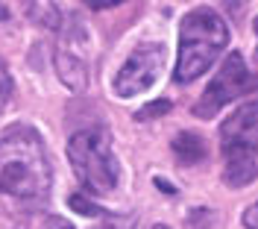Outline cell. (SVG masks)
<instances>
[{
  "label": "cell",
  "mask_w": 258,
  "mask_h": 229,
  "mask_svg": "<svg viewBox=\"0 0 258 229\" xmlns=\"http://www.w3.org/2000/svg\"><path fill=\"white\" fill-rule=\"evenodd\" d=\"M223 141V182L243 188L258 180V103H243L220 127Z\"/></svg>",
  "instance_id": "obj_3"
},
{
  "label": "cell",
  "mask_w": 258,
  "mask_h": 229,
  "mask_svg": "<svg viewBox=\"0 0 258 229\" xmlns=\"http://www.w3.org/2000/svg\"><path fill=\"white\" fill-rule=\"evenodd\" d=\"M167 109H170V103H167V100H159V103H147V106H144V109H141L138 115H135V118H138V121H150V118H159V115H164Z\"/></svg>",
  "instance_id": "obj_13"
},
{
  "label": "cell",
  "mask_w": 258,
  "mask_h": 229,
  "mask_svg": "<svg viewBox=\"0 0 258 229\" xmlns=\"http://www.w3.org/2000/svg\"><path fill=\"white\" fill-rule=\"evenodd\" d=\"M9 94H12V82H9V77L0 71V109L6 106V100H9Z\"/></svg>",
  "instance_id": "obj_14"
},
{
  "label": "cell",
  "mask_w": 258,
  "mask_h": 229,
  "mask_svg": "<svg viewBox=\"0 0 258 229\" xmlns=\"http://www.w3.org/2000/svg\"><path fill=\"white\" fill-rule=\"evenodd\" d=\"M68 159L74 164L77 180L88 194H112L120 182V164L112 150V135L103 127L82 130L68 144Z\"/></svg>",
  "instance_id": "obj_4"
},
{
  "label": "cell",
  "mask_w": 258,
  "mask_h": 229,
  "mask_svg": "<svg viewBox=\"0 0 258 229\" xmlns=\"http://www.w3.org/2000/svg\"><path fill=\"white\" fill-rule=\"evenodd\" d=\"M161 68H164V44H159V41L138 44L114 77V94L117 97H138V94L150 91L159 80Z\"/></svg>",
  "instance_id": "obj_6"
},
{
  "label": "cell",
  "mask_w": 258,
  "mask_h": 229,
  "mask_svg": "<svg viewBox=\"0 0 258 229\" xmlns=\"http://www.w3.org/2000/svg\"><path fill=\"white\" fill-rule=\"evenodd\" d=\"M21 9L30 24L44 27V30H59L62 27V12L56 9L53 0H21Z\"/></svg>",
  "instance_id": "obj_8"
},
{
  "label": "cell",
  "mask_w": 258,
  "mask_h": 229,
  "mask_svg": "<svg viewBox=\"0 0 258 229\" xmlns=\"http://www.w3.org/2000/svg\"><path fill=\"white\" fill-rule=\"evenodd\" d=\"M249 88H252V77H249V71L243 65V56L238 50H232L226 56V62L220 65L217 77L203 91V97L194 103V115L203 118V121H209V118H214V115L223 109L226 103H232L235 97L246 94Z\"/></svg>",
  "instance_id": "obj_5"
},
{
  "label": "cell",
  "mask_w": 258,
  "mask_h": 229,
  "mask_svg": "<svg viewBox=\"0 0 258 229\" xmlns=\"http://www.w3.org/2000/svg\"><path fill=\"white\" fill-rule=\"evenodd\" d=\"M173 153H176V159L182 164H200L209 156L206 141L197 132H179L176 138H173Z\"/></svg>",
  "instance_id": "obj_9"
},
{
  "label": "cell",
  "mask_w": 258,
  "mask_h": 229,
  "mask_svg": "<svg viewBox=\"0 0 258 229\" xmlns=\"http://www.w3.org/2000/svg\"><path fill=\"white\" fill-rule=\"evenodd\" d=\"M243 226H246V229H258V203H255V206H249V209L243 212Z\"/></svg>",
  "instance_id": "obj_15"
},
{
  "label": "cell",
  "mask_w": 258,
  "mask_h": 229,
  "mask_svg": "<svg viewBox=\"0 0 258 229\" xmlns=\"http://www.w3.org/2000/svg\"><path fill=\"white\" fill-rule=\"evenodd\" d=\"M50 191V162L44 141L32 127L0 132V194L18 200H41Z\"/></svg>",
  "instance_id": "obj_1"
},
{
  "label": "cell",
  "mask_w": 258,
  "mask_h": 229,
  "mask_svg": "<svg viewBox=\"0 0 258 229\" xmlns=\"http://www.w3.org/2000/svg\"><path fill=\"white\" fill-rule=\"evenodd\" d=\"M56 71H59V80L71 88V91H82L88 85V68L80 56L68 53V50H59L56 53Z\"/></svg>",
  "instance_id": "obj_7"
},
{
  "label": "cell",
  "mask_w": 258,
  "mask_h": 229,
  "mask_svg": "<svg viewBox=\"0 0 258 229\" xmlns=\"http://www.w3.org/2000/svg\"><path fill=\"white\" fill-rule=\"evenodd\" d=\"M229 44V27L214 9L200 6L191 9L179 24V59L173 80L188 85L197 77H203L211 62L220 56Z\"/></svg>",
  "instance_id": "obj_2"
},
{
  "label": "cell",
  "mask_w": 258,
  "mask_h": 229,
  "mask_svg": "<svg viewBox=\"0 0 258 229\" xmlns=\"http://www.w3.org/2000/svg\"><path fill=\"white\" fill-rule=\"evenodd\" d=\"M71 209H74V212H80V214H97V217H106V212L97 206L94 200H88L85 194H74V197H71Z\"/></svg>",
  "instance_id": "obj_11"
},
{
  "label": "cell",
  "mask_w": 258,
  "mask_h": 229,
  "mask_svg": "<svg viewBox=\"0 0 258 229\" xmlns=\"http://www.w3.org/2000/svg\"><path fill=\"white\" fill-rule=\"evenodd\" d=\"M88 9H112V6H120L123 0H82Z\"/></svg>",
  "instance_id": "obj_16"
},
{
  "label": "cell",
  "mask_w": 258,
  "mask_h": 229,
  "mask_svg": "<svg viewBox=\"0 0 258 229\" xmlns=\"http://www.w3.org/2000/svg\"><path fill=\"white\" fill-rule=\"evenodd\" d=\"M32 229H74L71 220H64L62 214H41L38 220H35V226Z\"/></svg>",
  "instance_id": "obj_12"
},
{
  "label": "cell",
  "mask_w": 258,
  "mask_h": 229,
  "mask_svg": "<svg viewBox=\"0 0 258 229\" xmlns=\"http://www.w3.org/2000/svg\"><path fill=\"white\" fill-rule=\"evenodd\" d=\"M156 229H167V226H156Z\"/></svg>",
  "instance_id": "obj_17"
},
{
  "label": "cell",
  "mask_w": 258,
  "mask_h": 229,
  "mask_svg": "<svg viewBox=\"0 0 258 229\" xmlns=\"http://www.w3.org/2000/svg\"><path fill=\"white\" fill-rule=\"evenodd\" d=\"M94 229H138V214H112Z\"/></svg>",
  "instance_id": "obj_10"
}]
</instances>
